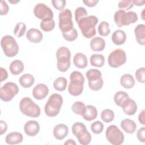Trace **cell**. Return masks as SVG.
<instances>
[{
    "mask_svg": "<svg viewBox=\"0 0 145 145\" xmlns=\"http://www.w3.org/2000/svg\"><path fill=\"white\" fill-rule=\"evenodd\" d=\"M87 11L85 8L83 7H79L76 8L75 11V19L78 23V21L82 18L87 16Z\"/></svg>",
    "mask_w": 145,
    "mask_h": 145,
    "instance_id": "40",
    "label": "cell"
},
{
    "mask_svg": "<svg viewBox=\"0 0 145 145\" xmlns=\"http://www.w3.org/2000/svg\"><path fill=\"white\" fill-rule=\"evenodd\" d=\"M49 93L48 86L43 83L36 85L32 90V95L36 100H42L46 97Z\"/></svg>",
    "mask_w": 145,
    "mask_h": 145,
    "instance_id": "15",
    "label": "cell"
},
{
    "mask_svg": "<svg viewBox=\"0 0 145 145\" xmlns=\"http://www.w3.org/2000/svg\"><path fill=\"white\" fill-rule=\"evenodd\" d=\"M98 32L100 35L102 36H108L110 32L109 23L106 22H101L98 26Z\"/></svg>",
    "mask_w": 145,
    "mask_h": 145,
    "instance_id": "36",
    "label": "cell"
},
{
    "mask_svg": "<svg viewBox=\"0 0 145 145\" xmlns=\"http://www.w3.org/2000/svg\"><path fill=\"white\" fill-rule=\"evenodd\" d=\"M88 86L89 87V88L93 91H99L100 89H101V88L103 86V80L102 78H100L99 80L95 81V82H88Z\"/></svg>",
    "mask_w": 145,
    "mask_h": 145,
    "instance_id": "42",
    "label": "cell"
},
{
    "mask_svg": "<svg viewBox=\"0 0 145 145\" xmlns=\"http://www.w3.org/2000/svg\"><path fill=\"white\" fill-rule=\"evenodd\" d=\"M144 9H145V8H144V9L143 10V11H142V19H143V20H144V18L143 17L144 12Z\"/></svg>",
    "mask_w": 145,
    "mask_h": 145,
    "instance_id": "54",
    "label": "cell"
},
{
    "mask_svg": "<svg viewBox=\"0 0 145 145\" xmlns=\"http://www.w3.org/2000/svg\"><path fill=\"white\" fill-rule=\"evenodd\" d=\"M114 20L117 26L121 27L135 23L138 20V15L136 12L132 11L126 12L125 11L119 10L114 14Z\"/></svg>",
    "mask_w": 145,
    "mask_h": 145,
    "instance_id": "5",
    "label": "cell"
},
{
    "mask_svg": "<svg viewBox=\"0 0 145 145\" xmlns=\"http://www.w3.org/2000/svg\"><path fill=\"white\" fill-rule=\"evenodd\" d=\"M138 121L139 122L142 124L144 125L145 124V120H144V110H143L139 114L138 116Z\"/></svg>",
    "mask_w": 145,
    "mask_h": 145,
    "instance_id": "50",
    "label": "cell"
},
{
    "mask_svg": "<svg viewBox=\"0 0 145 145\" xmlns=\"http://www.w3.org/2000/svg\"><path fill=\"white\" fill-rule=\"evenodd\" d=\"M35 16L39 19H53V12L52 10L46 5L42 3L37 4L33 9Z\"/></svg>",
    "mask_w": 145,
    "mask_h": 145,
    "instance_id": "13",
    "label": "cell"
},
{
    "mask_svg": "<svg viewBox=\"0 0 145 145\" xmlns=\"http://www.w3.org/2000/svg\"><path fill=\"white\" fill-rule=\"evenodd\" d=\"M8 77V73L6 69H3V67L0 68V81L2 82L7 79Z\"/></svg>",
    "mask_w": 145,
    "mask_h": 145,
    "instance_id": "47",
    "label": "cell"
},
{
    "mask_svg": "<svg viewBox=\"0 0 145 145\" xmlns=\"http://www.w3.org/2000/svg\"><path fill=\"white\" fill-rule=\"evenodd\" d=\"M68 127L63 123L57 125L53 129V134L54 138L58 140H62L68 134Z\"/></svg>",
    "mask_w": 145,
    "mask_h": 145,
    "instance_id": "17",
    "label": "cell"
},
{
    "mask_svg": "<svg viewBox=\"0 0 145 145\" xmlns=\"http://www.w3.org/2000/svg\"><path fill=\"white\" fill-rule=\"evenodd\" d=\"M40 27L45 32L51 31L55 27V22L53 19H43L40 23Z\"/></svg>",
    "mask_w": 145,
    "mask_h": 145,
    "instance_id": "32",
    "label": "cell"
},
{
    "mask_svg": "<svg viewBox=\"0 0 145 145\" xmlns=\"http://www.w3.org/2000/svg\"><path fill=\"white\" fill-rule=\"evenodd\" d=\"M82 116L85 120L88 121H91L95 120L97 116V110L96 107L91 105L86 106Z\"/></svg>",
    "mask_w": 145,
    "mask_h": 145,
    "instance_id": "20",
    "label": "cell"
},
{
    "mask_svg": "<svg viewBox=\"0 0 145 145\" xmlns=\"http://www.w3.org/2000/svg\"><path fill=\"white\" fill-rule=\"evenodd\" d=\"M8 10H9V7L7 3L3 0L1 1L0 14L1 15H5L8 13Z\"/></svg>",
    "mask_w": 145,
    "mask_h": 145,
    "instance_id": "45",
    "label": "cell"
},
{
    "mask_svg": "<svg viewBox=\"0 0 145 145\" xmlns=\"http://www.w3.org/2000/svg\"><path fill=\"white\" fill-rule=\"evenodd\" d=\"M105 47V42L104 40L100 37H96L92 39L90 41V48L93 51H103Z\"/></svg>",
    "mask_w": 145,
    "mask_h": 145,
    "instance_id": "22",
    "label": "cell"
},
{
    "mask_svg": "<svg viewBox=\"0 0 145 145\" xmlns=\"http://www.w3.org/2000/svg\"><path fill=\"white\" fill-rule=\"evenodd\" d=\"M23 135L19 132H11L8 134L5 138V141L8 144L20 143L23 141Z\"/></svg>",
    "mask_w": 145,
    "mask_h": 145,
    "instance_id": "24",
    "label": "cell"
},
{
    "mask_svg": "<svg viewBox=\"0 0 145 145\" xmlns=\"http://www.w3.org/2000/svg\"><path fill=\"white\" fill-rule=\"evenodd\" d=\"M126 61V55L121 49H117L112 51L108 58V65L113 68H117L125 64Z\"/></svg>",
    "mask_w": 145,
    "mask_h": 145,
    "instance_id": "12",
    "label": "cell"
},
{
    "mask_svg": "<svg viewBox=\"0 0 145 145\" xmlns=\"http://www.w3.org/2000/svg\"><path fill=\"white\" fill-rule=\"evenodd\" d=\"M70 51L67 47L62 46L58 49L56 52L57 67L59 71L65 72L70 68Z\"/></svg>",
    "mask_w": 145,
    "mask_h": 145,
    "instance_id": "6",
    "label": "cell"
},
{
    "mask_svg": "<svg viewBox=\"0 0 145 145\" xmlns=\"http://www.w3.org/2000/svg\"><path fill=\"white\" fill-rule=\"evenodd\" d=\"M133 3L134 5H136L137 6H143L145 3V1H137V0H135L133 1Z\"/></svg>",
    "mask_w": 145,
    "mask_h": 145,
    "instance_id": "51",
    "label": "cell"
},
{
    "mask_svg": "<svg viewBox=\"0 0 145 145\" xmlns=\"http://www.w3.org/2000/svg\"><path fill=\"white\" fill-rule=\"evenodd\" d=\"M0 126H1V130H0V134H3L7 129V125L6 123L2 120L0 121Z\"/></svg>",
    "mask_w": 145,
    "mask_h": 145,
    "instance_id": "49",
    "label": "cell"
},
{
    "mask_svg": "<svg viewBox=\"0 0 145 145\" xmlns=\"http://www.w3.org/2000/svg\"><path fill=\"white\" fill-rule=\"evenodd\" d=\"M105 136L108 141L113 145H120L124 142L123 133L114 125H110L107 127Z\"/></svg>",
    "mask_w": 145,
    "mask_h": 145,
    "instance_id": "9",
    "label": "cell"
},
{
    "mask_svg": "<svg viewBox=\"0 0 145 145\" xmlns=\"http://www.w3.org/2000/svg\"><path fill=\"white\" fill-rule=\"evenodd\" d=\"M144 74H145V69L144 67H140L139 68L135 73V76L136 78V79L138 82L139 83H144L145 82L144 79Z\"/></svg>",
    "mask_w": 145,
    "mask_h": 145,
    "instance_id": "43",
    "label": "cell"
},
{
    "mask_svg": "<svg viewBox=\"0 0 145 145\" xmlns=\"http://www.w3.org/2000/svg\"><path fill=\"white\" fill-rule=\"evenodd\" d=\"M24 66L22 61L16 59L13 61L10 65L9 69L11 73L13 75H17L20 74L24 70Z\"/></svg>",
    "mask_w": 145,
    "mask_h": 145,
    "instance_id": "26",
    "label": "cell"
},
{
    "mask_svg": "<svg viewBox=\"0 0 145 145\" xmlns=\"http://www.w3.org/2000/svg\"><path fill=\"white\" fill-rule=\"evenodd\" d=\"M72 132L82 145H87L91 141V135L87 130L85 125L82 122H76L72 126Z\"/></svg>",
    "mask_w": 145,
    "mask_h": 145,
    "instance_id": "8",
    "label": "cell"
},
{
    "mask_svg": "<svg viewBox=\"0 0 145 145\" xmlns=\"http://www.w3.org/2000/svg\"><path fill=\"white\" fill-rule=\"evenodd\" d=\"M40 130V125L36 121L31 120L27 122L24 126V131L26 135L34 137L38 134Z\"/></svg>",
    "mask_w": 145,
    "mask_h": 145,
    "instance_id": "16",
    "label": "cell"
},
{
    "mask_svg": "<svg viewBox=\"0 0 145 145\" xmlns=\"http://www.w3.org/2000/svg\"><path fill=\"white\" fill-rule=\"evenodd\" d=\"M64 144H76V143L75 142L72 140V139H69L67 140H66L65 143H64Z\"/></svg>",
    "mask_w": 145,
    "mask_h": 145,
    "instance_id": "52",
    "label": "cell"
},
{
    "mask_svg": "<svg viewBox=\"0 0 145 145\" xmlns=\"http://www.w3.org/2000/svg\"><path fill=\"white\" fill-rule=\"evenodd\" d=\"M18 92L19 87L15 83L7 82L0 89V98L3 101H10Z\"/></svg>",
    "mask_w": 145,
    "mask_h": 145,
    "instance_id": "11",
    "label": "cell"
},
{
    "mask_svg": "<svg viewBox=\"0 0 145 145\" xmlns=\"http://www.w3.org/2000/svg\"><path fill=\"white\" fill-rule=\"evenodd\" d=\"M90 63L93 66L101 67L105 63V58L100 54H93L90 57Z\"/></svg>",
    "mask_w": 145,
    "mask_h": 145,
    "instance_id": "29",
    "label": "cell"
},
{
    "mask_svg": "<svg viewBox=\"0 0 145 145\" xmlns=\"http://www.w3.org/2000/svg\"><path fill=\"white\" fill-rule=\"evenodd\" d=\"M126 40V35L125 32L121 29L115 31L112 35V40L113 42L117 45H120L123 44Z\"/></svg>",
    "mask_w": 145,
    "mask_h": 145,
    "instance_id": "23",
    "label": "cell"
},
{
    "mask_svg": "<svg viewBox=\"0 0 145 145\" xmlns=\"http://www.w3.org/2000/svg\"><path fill=\"white\" fill-rule=\"evenodd\" d=\"M70 82L68 86L69 93L73 96L80 95L83 91L84 77L78 71H74L70 75Z\"/></svg>",
    "mask_w": 145,
    "mask_h": 145,
    "instance_id": "2",
    "label": "cell"
},
{
    "mask_svg": "<svg viewBox=\"0 0 145 145\" xmlns=\"http://www.w3.org/2000/svg\"><path fill=\"white\" fill-rule=\"evenodd\" d=\"M63 104L62 96L58 93H53L49 97L44 106V112L49 117H55L58 114Z\"/></svg>",
    "mask_w": 145,
    "mask_h": 145,
    "instance_id": "3",
    "label": "cell"
},
{
    "mask_svg": "<svg viewBox=\"0 0 145 145\" xmlns=\"http://www.w3.org/2000/svg\"><path fill=\"white\" fill-rule=\"evenodd\" d=\"M1 47L6 56L13 57L16 56L19 52V46L15 39L10 35H5L1 41Z\"/></svg>",
    "mask_w": 145,
    "mask_h": 145,
    "instance_id": "7",
    "label": "cell"
},
{
    "mask_svg": "<svg viewBox=\"0 0 145 145\" xmlns=\"http://www.w3.org/2000/svg\"><path fill=\"white\" fill-rule=\"evenodd\" d=\"M101 72L100 70L97 69H89L88 70L86 74V77L88 79V82H95L101 78Z\"/></svg>",
    "mask_w": 145,
    "mask_h": 145,
    "instance_id": "30",
    "label": "cell"
},
{
    "mask_svg": "<svg viewBox=\"0 0 145 145\" xmlns=\"http://www.w3.org/2000/svg\"><path fill=\"white\" fill-rule=\"evenodd\" d=\"M134 6L133 1L131 0H122L118 3V7L120 10L126 11L131 8Z\"/></svg>",
    "mask_w": 145,
    "mask_h": 145,
    "instance_id": "41",
    "label": "cell"
},
{
    "mask_svg": "<svg viewBox=\"0 0 145 145\" xmlns=\"http://www.w3.org/2000/svg\"><path fill=\"white\" fill-rule=\"evenodd\" d=\"M74 65L79 69H84L88 65L87 57L82 53H78L75 54L73 58Z\"/></svg>",
    "mask_w": 145,
    "mask_h": 145,
    "instance_id": "21",
    "label": "cell"
},
{
    "mask_svg": "<svg viewBox=\"0 0 145 145\" xmlns=\"http://www.w3.org/2000/svg\"><path fill=\"white\" fill-rule=\"evenodd\" d=\"M121 107L123 112L129 116L134 115L137 112L138 108L136 102L129 97H127L123 101Z\"/></svg>",
    "mask_w": 145,
    "mask_h": 145,
    "instance_id": "14",
    "label": "cell"
},
{
    "mask_svg": "<svg viewBox=\"0 0 145 145\" xmlns=\"http://www.w3.org/2000/svg\"><path fill=\"white\" fill-rule=\"evenodd\" d=\"M120 84L125 88L130 89L134 86L135 80L131 75L126 74L121 77Z\"/></svg>",
    "mask_w": 145,
    "mask_h": 145,
    "instance_id": "27",
    "label": "cell"
},
{
    "mask_svg": "<svg viewBox=\"0 0 145 145\" xmlns=\"http://www.w3.org/2000/svg\"><path fill=\"white\" fill-rule=\"evenodd\" d=\"M26 31V25L24 23L20 22L18 23L15 28L14 29V33L15 36L17 37H22L25 32Z\"/></svg>",
    "mask_w": 145,
    "mask_h": 145,
    "instance_id": "37",
    "label": "cell"
},
{
    "mask_svg": "<svg viewBox=\"0 0 145 145\" xmlns=\"http://www.w3.org/2000/svg\"><path fill=\"white\" fill-rule=\"evenodd\" d=\"M134 33L138 43L144 45L145 44V25L138 24L134 29Z\"/></svg>",
    "mask_w": 145,
    "mask_h": 145,
    "instance_id": "19",
    "label": "cell"
},
{
    "mask_svg": "<svg viewBox=\"0 0 145 145\" xmlns=\"http://www.w3.org/2000/svg\"><path fill=\"white\" fill-rule=\"evenodd\" d=\"M8 2L12 4H15V3H17L18 2H20L19 0H8Z\"/></svg>",
    "mask_w": 145,
    "mask_h": 145,
    "instance_id": "53",
    "label": "cell"
},
{
    "mask_svg": "<svg viewBox=\"0 0 145 145\" xmlns=\"http://www.w3.org/2000/svg\"><path fill=\"white\" fill-rule=\"evenodd\" d=\"M52 3L57 10H63L66 6V2L65 0H52Z\"/></svg>",
    "mask_w": 145,
    "mask_h": 145,
    "instance_id": "44",
    "label": "cell"
},
{
    "mask_svg": "<svg viewBox=\"0 0 145 145\" xmlns=\"http://www.w3.org/2000/svg\"><path fill=\"white\" fill-rule=\"evenodd\" d=\"M59 28L62 33L67 32L74 28L72 20V13L69 9H63L58 15Z\"/></svg>",
    "mask_w": 145,
    "mask_h": 145,
    "instance_id": "10",
    "label": "cell"
},
{
    "mask_svg": "<svg viewBox=\"0 0 145 145\" xmlns=\"http://www.w3.org/2000/svg\"><path fill=\"white\" fill-rule=\"evenodd\" d=\"M129 97V95L124 91H118L114 96V101L115 104L119 106H121L123 101Z\"/></svg>",
    "mask_w": 145,
    "mask_h": 145,
    "instance_id": "33",
    "label": "cell"
},
{
    "mask_svg": "<svg viewBox=\"0 0 145 145\" xmlns=\"http://www.w3.org/2000/svg\"><path fill=\"white\" fill-rule=\"evenodd\" d=\"M83 2L88 7H92L95 6L99 2L98 0H83Z\"/></svg>",
    "mask_w": 145,
    "mask_h": 145,
    "instance_id": "48",
    "label": "cell"
},
{
    "mask_svg": "<svg viewBox=\"0 0 145 145\" xmlns=\"http://www.w3.org/2000/svg\"><path fill=\"white\" fill-rule=\"evenodd\" d=\"M67 81L64 77H58L53 82L54 88L58 91L62 92L66 88Z\"/></svg>",
    "mask_w": 145,
    "mask_h": 145,
    "instance_id": "31",
    "label": "cell"
},
{
    "mask_svg": "<svg viewBox=\"0 0 145 145\" xmlns=\"http://www.w3.org/2000/svg\"><path fill=\"white\" fill-rule=\"evenodd\" d=\"M26 37L31 42L39 43L42 40L43 35L38 29L33 28L27 32Z\"/></svg>",
    "mask_w": 145,
    "mask_h": 145,
    "instance_id": "18",
    "label": "cell"
},
{
    "mask_svg": "<svg viewBox=\"0 0 145 145\" xmlns=\"http://www.w3.org/2000/svg\"><path fill=\"white\" fill-rule=\"evenodd\" d=\"M137 137L138 139L142 142L144 143L145 142V128L144 127H140L137 133Z\"/></svg>",
    "mask_w": 145,
    "mask_h": 145,
    "instance_id": "46",
    "label": "cell"
},
{
    "mask_svg": "<svg viewBox=\"0 0 145 145\" xmlns=\"http://www.w3.org/2000/svg\"><path fill=\"white\" fill-rule=\"evenodd\" d=\"M62 33L63 38L68 41H73L78 37V32L74 28L70 31Z\"/></svg>",
    "mask_w": 145,
    "mask_h": 145,
    "instance_id": "38",
    "label": "cell"
},
{
    "mask_svg": "<svg viewBox=\"0 0 145 145\" xmlns=\"http://www.w3.org/2000/svg\"><path fill=\"white\" fill-rule=\"evenodd\" d=\"M121 128L128 134H133L137 129L135 122L130 119H124L121 122Z\"/></svg>",
    "mask_w": 145,
    "mask_h": 145,
    "instance_id": "25",
    "label": "cell"
},
{
    "mask_svg": "<svg viewBox=\"0 0 145 145\" xmlns=\"http://www.w3.org/2000/svg\"><path fill=\"white\" fill-rule=\"evenodd\" d=\"M97 23L98 18L95 15H90L80 19L78 24L84 37L90 39L96 34L95 25Z\"/></svg>",
    "mask_w": 145,
    "mask_h": 145,
    "instance_id": "1",
    "label": "cell"
},
{
    "mask_svg": "<svg viewBox=\"0 0 145 145\" xmlns=\"http://www.w3.org/2000/svg\"><path fill=\"white\" fill-rule=\"evenodd\" d=\"M114 117V113L113 110L106 109L102 111L101 113V120L106 123H109L112 121Z\"/></svg>",
    "mask_w": 145,
    "mask_h": 145,
    "instance_id": "34",
    "label": "cell"
},
{
    "mask_svg": "<svg viewBox=\"0 0 145 145\" xmlns=\"http://www.w3.org/2000/svg\"><path fill=\"white\" fill-rule=\"evenodd\" d=\"M19 81L23 87L27 88L31 87L34 84L35 78L30 74H25L20 77Z\"/></svg>",
    "mask_w": 145,
    "mask_h": 145,
    "instance_id": "28",
    "label": "cell"
},
{
    "mask_svg": "<svg viewBox=\"0 0 145 145\" xmlns=\"http://www.w3.org/2000/svg\"><path fill=\"white\" fill-rule=\"evenodd\" d=\"M86 105L83 102L76 101L71 106V110L76 114L82 116L84 111Z\"/></svg>",
    "mask_w": 145,
    "mask_h": 145,
    "instance_id": "35",
    "label": "cell"
},
{
    "mask_svg": "<svg viewBox=\"0 0 145 145\" xmlns=\"http://www.w3.org/2000/svg\"><path fill=\"white\" fill-rule=\"evenodd\" d=\"M19 109L22 113L30 117H37L41 113L39 106L28 97L22 99L19 103Z\"/></svg>",
    "mask_w": 145,
    "mask_h": 145,
    "instance_id": "4",
    "label": "cell"
},
{
    "mask_svg": "<svg viewBox=\"0 0 145 145\" xmlns=\"http://www.w3.org/2000/svg\"><path fill=\"white\" fill-rule=\"evenodd\" d=\"M91 129L94 134H100L103 132L104 129L103 123L100 121H96L91 124Z\"/></svg>",
    "mask_w": 145,
    "mask_h": 145,
    "instance_id": "39",
    "label": "cell"
}]
</instances>
